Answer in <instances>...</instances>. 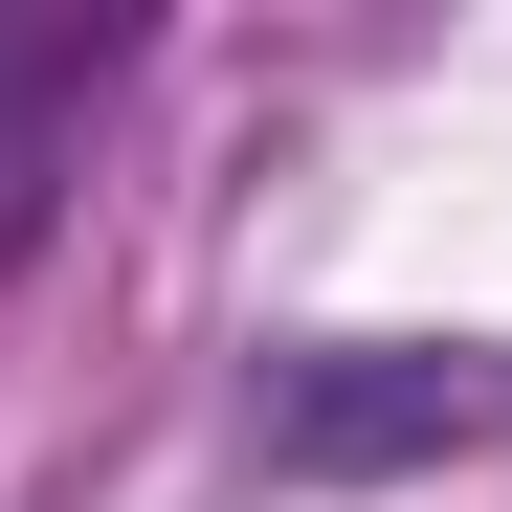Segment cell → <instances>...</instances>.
I'll return each instance as SVG.
<instances>
[{
  "label": "cell",
  "mask_w": 512,
  "mask_h": 512,
  "mask_svg": "<svg viewBox=\"0 0 512 512\" xmlns=\"http://www.w3.org/2000/svg\"><path fill=\"white\" fill-rule=\"evenodd\" d=\"M67 90H90V45H0V268H23L45 201H67Z\"/></svg>",
  "instance_id": "cell-2"
},
{
  "label": "cell",
  "mask_w": 512,
  "mask_h": 512,
  "mask_svg": "<svg viewBox=\"0 0 512 512\" xmlns=\"http://www.w3.org/2000/svg\"><path fill=\"white\" fill-rule=\"evenodd\" d=\"M490 423H512L490 357H446V334H334V357L268 379V468H290V490H379V468L490 446Z\"/></svg>",
  "instance_id": "cell-1"
}]
</instances>
